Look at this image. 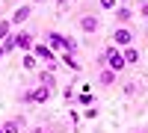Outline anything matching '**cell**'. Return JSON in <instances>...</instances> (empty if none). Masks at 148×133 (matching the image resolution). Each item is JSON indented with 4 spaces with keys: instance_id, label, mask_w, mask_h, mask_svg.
Listing matches in <instances>:
<instances>
[{
    "instance_id": "cell-16",
    "label": "cell",
    "mask_w": 148,
    "mask_h": 133,
    "mask_svg": "<svg viewBox=\"0 0 148 133\" xmlns=\"http://www.w3.org/2000/svg\"><path fill=\"white\" fill-rule=\"evenodd\" d=\"M24 68H27V71H33V68H36V56H33V53L24 56Z\"/></svg>"
},
{
    "instance_id": "cell-12",
    "label": "cell",
    "mask_w": 148,
    "mask_h": 133,
    "mask_svg": "<svg viewBox=\"0 0 148 133\" xmlns=\"http://www.w3.org/2000/svg\"><path fill=\"white\" fill-rule=\"evenodd\" d=\"M39 83H42V86H56V77H53V71H42V74H39Z\"/></svg>"
},
{
    "instance_id": "cell-17",
    "label": "cell",
    "mask_w": 148,
    "mask_h": 133,
    "mask_svg": "<svg viewBox=\"0 0 148 133\" xmlns=\"http://www.w3.org/2000/svg\"><path fill=\"white\" fill-rule=\"evenodd\" d=\"M15 47H18V44H15V35H9V39L3 42V50L9 53V50H15Z\"/></svg>"
},
{
    "instance_id": "cell-14",
    "label": "cell",
    "mask_w": 148,
    "mask_h": 133,
    "mask_svg": "<svg viewBox=\"0 0 148 133\" xmlns=\"http://www.w3.org/2000/svg\"><path fill=\"white\" fill-rule=\"evenodd\" d=\"M59 59H62V62H65V65H68L71 71H80V62H77V59H74V53H62Z\"/></svg>"
},
{
    "instance_id": "cell-9",
    "label": "cell",
    "mask_w": 148,
    "mask_h": 133,
    "mask_svg": "<svg viewBox=\"0 0 148 133\" xmlns=\"http://www.w3.org/2000/svg\"><path fill=\"white\" fill-rule=\"evenodd\" d=\"M133 18V12H130V6H116V21H119V27H125V24Z\"/></svg>"
},
{
    "instance_id": "cell-7",
    "label": "cell",
    "mask_w": 148,
    "mask_h": 133,
    "mask_svg": "<svg viewBox=\"0 0 148 133\" xmlns=\"http://www.w3.org/2000/svg\"><path fill=\"white\" fill-rule=\"evenodd\" d=\"M30 12H33V6H27V3H24V6H18V9H15V15L9 18V24H15V27H18V24H24V21L30 18Z\"/></svg>"
},
{
    "instance_id": "cell-4",
    "label": "cell",
    "mask_w": 148,
    "mask_h": 133,
    "mask_svg": "<svg viewBox=\"0 0 148 133\" xmlns=\"http://www.w3.org/2000/svg\"><path fill=\"white\" fill-rule=\"evenodd\" d=\"M77 24H80V30H83V33H89V35L101 30V21H98L95 15H80V21H77Z\"/></svg>"
},
{
    "instance_id": "cell-6",
    "label": "cell",
    "mask_w": 148,
    "mask_h": 133,
    "mask_svg": "<svg viewBox=\"0 0 148 133\" xmlns=\"http://www.w3.org/2000/svg\"><path fill=\"white\" fill-rule=\"evenodd\" d=\"M15 44L21 47V50H24V53H33V35H30L27 30H21V33L15 35Z\"/></svg>"
},
{
    "instance_id": "cell-11",
    "label": "cell",
    "mask_w": 148,
    "mask_h": 133,
    "mask_svg": "<svg viewBox=\"0 0 148 133\" xmlns=\"http://www.w3.org/2000/svg\"><path fill=\"white\" fill-rule=\"evenodd\" d=\"M121 56H125V62H127V65H136V62H139V50H136L133 44L125 47V50H121Z\"/></svg>"
},
{
    "instance_id": "cell-8",
    "label": "cell",
    "mask_w": 148,
    "mask_h": 133,
    "mask_svg": "<svg viewBox=\"0 0 148 133\" xmlns=\"http://www.w3.org/2000/svg\"><path fill=\"white\" fill-rule=\"evenodd\" d=\"M0 127H3V133H24V118H9Z\"/></svg>"
},
{
    "instance_id": "cell-10",
    "label": "cell",
    "mask_w": 148,
    "mask_h": 133,
    "mask_svg": "<svg viewBox=\"0 0 148 133\" xmlns=\"http://www.w3.org/2000/svg\"><path fill=\"white\" fill-rule=\"evenodd\" d=\"M47 42H51V50H62L65 47V35L62 33H47Z\"/></svg>"
},
{
    "instance_id": "cell-1",
    "label": "cell",
    "mask_w": 148,
    "mask_h": 133,
    "mask_svg": "<svg viewBox=\"0 0 148 133\" xmlns=\"http://www.w3.org/2000/svg\"><path fill=\"white\" fill-rule=\"evenodd\" d=\"M104 65H107L110 71H116V74L127 68V62H125V56H121L119 47H107V50H104Z\"/></svg>"
},
{
    "instance_id": "cell-5",
    "label": "cell",
    "mask_w": 148,
    "mask_h": 133,
    "mask_svg": "<svg viewBox=\"0 0 148 133\" xmlns=\"http://www.w3.org/2000/svg\"><path fill=\"white\" fill-rule=\"evenodd\" d=\"M51 95H53V89L39 83V86L33 89V104H47V101H51Z\"/></svg>"
},
{
    "instance_id": "cell-22",
    "label": "cell",
    "mask_w": 148,
    "mask_h": 133,
    "mask_svg": "<svg viewBox=\"0 0 148 133\" xmlns=\"http://www.w3.org/2000/svg\"><path fill=\"white\" fill-rule=\"evenodd\" d=\"M33 133H45V130H42V127H33Z\"/></svg>"
},
{
    "instance_id": "cell-23",
    "label": "cell",
    "mask_w": 148,
    "mask_h": 133,
    "mask_svg": "<svg viewBox=\"0 0 148 133\" xmlns=\"http://www.w3.org/2000/svg\"><path fill=\"white\" fill-rule=\"evenodd\" d=\"M0 133H3V127H0Z\"/></svg>"
},
{
    "instance_id": "cell-15",
    "label": "cell",
    "mask_w": 148,
    "mask_h": 133,
    "mask_svg": "<svg viewBox=\"0 0 148 133\" xmlns=\"http://www.w3.org/2000/svg\"><path fill=\"white\" fill-rule=\"evenodd\" d=\"M9 30H12V24L3 18V21H0V42H6V39H9Z\"/></svg>"
},
{
    "instance_id": "cell-13",
    "label": "cell",
    "mask_w": 148,
    "mask_h": 133,
    "mask_svg": "<svg viewBox=\"0 0 148 133\" xmlns=\"http://www.w3.org/2000/svg\"><path fill=\"white\" fill-rule=\"evenodd\" d=\"M116 77H119V74H116V71H110V68H104V71H101V83H104V86H113Z\"/></svg>"
},
{
    "instance_id": "cell-18",
    "label": "cell",
    "mask_w": 148,
    "mask_h": 133,
    "mask_svg": "<svg viewBox=\"0 0 148 133\" xmlns=\"http://www.w3.org/2000/svg\"><path fill=\"white\" fill-rule=\"evenodd\" d=\"M116 6H119L116 0H101V9H113V12H116Z\"/></svg>"
},
{
    "instance_id": "cell-20",
    "label": "cell",
    "mask_w": 148,
    "mask_h": 133,
    "mask_svg": "<svg viewBox=\"0 0 148 133\" xmlns=\"http://www.w3.org/2000/svg\"><path fill=\"white\" fill-rule=\"evenodd\" d=\"M142 18H148V3H145V6H142Z\"/></svg>"
},
{
    "instance_id": "cell-21",
    "label": "cell",
    "mask_w": 148,
    "mask_h": 133,
    "mask_svg": "<svg viewBox=\"0 0 148 133\" xmlns=\"http://www.w3.org/2000/svg\"><path fill=\"white\" fill-rule=\"evenodd\" d=\"M3 56H6V50H3V44H0V59H3Z\"/></svg>"
},
{
    "instance_id": "cell-2",
    "label": "cell",
    "mask_w": 148,
    "mask_h": 133,
    "mask_svg": "<svg viewBox=\"0 0 148 133\" xmlns=\"http://www.w3.org/2000/svg\"><path fill=\"white\" fill-rule=\"evenodd\" d=\"M33 56H36V59H45L47 68L53 71V65H56V53H53L47 44H33Z\"/></svg>"
},
{
    "instance_id": "cell-3",
    "label": "cell",
    "mask_w": 148,
    "mask_h": 133,
    "mask_svg": "<svg viewBox=\"0 0 148 133\" xmlns=\"http://www.w3.org/2000/svg\"><path fill=\"white\" fill-rule=\"evenodd\" d=\"M113 42H116V47H130V44H133V33H130V27H116Z\"/></svg>"
},
{
    "instance_id": "cell-19",
    "label": "cell",
    "mask_w": 148,
    "mask_h": 133,
    "mask_svg": "<svg viewBox=\"0 0 148 133\" xmlns=\"http://www.w3.org/2000/svg\"><path fill=\"white\" fill-rule=\"evenodd\" d=\"M65 3H68V0H56V6H59V9H65Z\"/></svg>"
}]
</instances>
